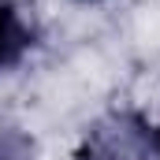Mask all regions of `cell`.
<instances>
[{
	"instance_id": "1",
	"label": "cell",
	"mask_w": 160,
	"mask_h": 160,
	"mask_svg": "<svg viewBox=\"0 0 160 160\" xmlns=\"http://www.w3.org/2000/svg\"><path fill=\"white\" fill-rule=\"evenodd\" d=\"M75 160H153V123L138 108L104 112L86 127Z\"/></svg>"
},
{
	"instance_id": "2",
	"label": "cell",
	"mask_w": 160,
	"mask_h": 160,
	"mask_svg": "<svg viewBox=\"0 0 160 160\" xmlns=\"http://www.w3.org/2000/svg\"><path fill=\"white\" fill-rule=\"evenodd\" d=\"M34 45H38V34L26 22L22 8L15 0H0V75L15 71Z\"/></svg>"
},
{
	"instance_id": "3",
	"label": "cell",
	"mask_w": 160,
	"mask_h": 160,
	"mask_svg": "<svg viewBox=\"0 0 160 160\" xmlns=\"http://www.w3.org/2000/svg\"><path fill=\"white\" fill-rule=\"evenodd\" d=\"M0 160H38V142L22 127H0Z\"/></svg>"
},
{
	"instance_id": "4",
	"label": "cell",
	"mask_w": 160,
	"mask_h": 160,
	"mask_svg": "<svg viewBox=\"0 0 160 160\" xmlns=\"http://www.w3.org/2000/svg\"><path fill=\"white\" fill-rule=\"evenodd\" d=\"M153 160H160V123L153 127Z\"/></svg>"
},
{
	"instance_id": "5",
	"label": "cell",
	"mask_w": 160,
	"mask_h": 160,
	"mask_svg": "<svg viewBox=\"0 0 160 160\" xmlns=\"http://www.w3.org/2000/svg\"><path fill=\"white\" fill-rule=\"evenodd\" d=\"M75 4H104V0H75Z\"/></svg>"
}]
</instances>
